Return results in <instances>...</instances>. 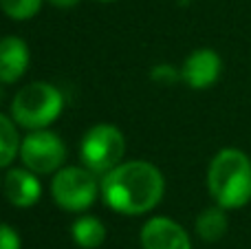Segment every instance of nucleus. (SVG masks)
Segmentation results:
<instances>
[{"instance_id": "4468645a", "label": "nucleus", "mask_w": 251, "mask_h": 249, "mask_svg": "<svg viewBox=\"0 0 251 249\" xmlns=\"http://www.w3.org/2000/svg\"><path fill=\"white\" fill-rule=\"evenodd\" d=\"M44 0H0V9L11 20H31L42 9Z\"/></svg>"}, {"instance_id": "ddd939ff", "label": "nucleus", "mask_w": 251, "mask_h": 249, "mask_svg": "<svg viewBox=\"0 0 251 249\" xmlns=\"http://www.w3.org/2000/svg\"><path fill=\"white\" fill-rule=\"evenodd\" d=\"M20 135H18V124L13 117L0 113V170L9 168L13 159L20 154Z\"/></svg>"}, {"instance_id": "0eeeda50", "label": "nucleus", "mask_w": 251, "mask_h": 249, "mask_svg": "<svg viewBox=\"0 0 251 249\" xmlns=\"http://www.w3.org/2000/svg\"><path fill=\"white\" fill-rule=\"evenodd\" d=\"M223 57L207 47L194 49L181 64V79L194 91H205L221 79Z\"/></svg>"}, {"instance_id": "1a4fd4ad", "label": "nucleus", "mask_w": 251, "mask_h": 249, "mask_svg": "<svg viewBox=\"0 0 251 249\" xmlns=\"http://www.w3.org/2000/svg\"><path fill=\"white\" fill-rule=\"evenodd\" d=\"M40 174L31 172L29 168H11V170L4 174V197L11 203L13 207H33L35 203L42 199V183L38 179Z\"/></svg>"}, {"instance_id": "6e6552de", "label": "nucleus", "mask_w": 251, "mask_h": 249, "mask_svg": "<svg viewBox=\"0 0 251 249\" xmlns=\"http://www.w3.org/2000/svg\"><path fill=\"white\" fill-rule=\"evenodd\" d=\"M143 249H192L190 234L181 223L168 216H152L139 232Z\"/></svg>"}, {"instance_id": "a211bd4d", "label": "nucleus", "mask_w": 251, "mask_h": 249, "mask_svg": "<svg viewBox=\"0 0 251 249\" xmlns=\"http://www.w3.org/2000/svg\"><path fill=\"white\" fill-rule=\"evenodd\" d=\"M97 2H115V0H97Z\"/></svg>"}, {"instance_id": "2eb2a0df", "label": "nucleus", "mask_w": 251, "mask_h": 249, "mask_svg": "<svg viewBox=\"0 0 251 249\" xmlns=\"http://www.w3.org/2000/svg\"><path fill=\"white\" fill-rule=\"evenodd\" d=\"M150 79H152V82H156V84H163V86L183 82V79H181V69H176V66H172V64H156V66H152Z\"/></svg>"}, {"instance_id": "f03ea898", "label": "nucleus", "mask_w": 251, "mask_h": 249, "mask_svg": "<svg viewBox=\"0 0 251 249\" xmlns=\"http://www.w3.org/2000/svg\"><path fill=\"white\" fill-rule=\"evenodd\" d=\"M207 192L214 203L240 210L251 201V157L240 148H223L207 166Z\"/></svg>"}, {"instance_id": "39448f33", "label": "nucleus", "mask_w": 251, "mask_h": 249, "mask_svg": "<svg viewBox=\"0 0 251 249\" xmlns=\"http://www.w3.org/2000/svg\"><path fill=\"white\" fill-rule=\"evenodd\" d=\"M126 137L115 124H95L84 132L79 141V159L82 166L104 176L124 161Z\"/></svg>"}, {"instance_id": "f8f14e48", "label": "nucleus", "mask_w": 251, "mask_h": 249, "mask_svg": "<svg viewBox=\"0 0 251 249\" xmlns=\"http://www.w3.org/2000/svg\"><path fill=\"white\" fill-rule=\"evenodd\" d=\"M71 236H73L75 245L82 249H97L104 245L106 241V225L101 223L97 216L82 214L73 221L71 225Z\"/></svg>"}, {"instance_id": "20e7f679", "label": "nucleus", "mask_w": 251, "mask_h": 249, "mask_svg": "<svg viewBox=\"0 0 251 249\" xmlns=\"http://www.w3.org/2000/svg\"><path fill=\"white\" fill-rule=\"evenodd\" d=\"M51 197L60 210L82 214L101 197L100 174L86 166H62L51 179Z\"/></svg>"}, {"instance_id": "9b49d317", "label": "nucleus", "mask_w": 251, "mask_h": 249, "mask_svg": "<svg viewBox=\"0 0 251 249\" xmlns=\"http://www.w3.org/2000/svg\"><path fill=\"white\" fill-rule=\"evenodd\" d=\"M194 229L199 234L201 241L205 243H218L229 229V219H227V210L214 203L212 207H205L199 216H196Z\"/></svg>"}, {"instance_id": "f257e3e1", "label": "nucleus", "mask_w": 251, "mask_h": 249, "mask_svg": "<svg viewBox=\"0 0 251 249\" xmlns=\"http://www.w3.org/2000/svg\"><path fill=\"white\" fill-rule=\"evenodd\" d=\"M165 194V176L154 163L122 161L101 176V199L113 212L141 216L152 212Z\"/></svg>"}, {"instance_id": "9d476101", "label": "nucleus", "mask_w": 251, "mask_h": 249, "mask_svg": "<svg viewBox=\"0 0 251 249\" xmlns=\"http://www.w3.org/2000/svg\"><path fill=\"white\" fill-rule=\"evenodd\" d=\"M31 64L29 44L18 35L0 38V82L13 84L26 73Z\"/></svg>"}, {"instance_id": "423d86ee", "label": "nucleus", "mask_w": 251, "mask_h": 249, "mask_svg": "<svg viewBox=\"0 0 251 249\" xmlns=\"http://www.w3.org/2000/svg\"><path fill=\"white\" fill-rule=\"evenodd\" d=\"M20 161L35 174H55L66 161V144L49 128L29 130L20 144Z\"/></svg>"}, {"instance_id": "f3484780", "label": "nucleus", "mask_w": 251, "mask_h": 249, "mask_svg": "<svg viewBox=\"0 0 251 249\" xmlns=\"http://www.w3.org/2000/svg\"><path fill=\"white\" fill-rule=\"evenodd\" d=\"M79 2H82V0H49V4H53V7H57V9H73V7H77Z\"/></svg>"}, {"instance_id": "dca6fc26", "label": "nucleus", "mask_w": 251, "mask_h": 249, "mask_svg": "<svg viewBox=\"0 0 251 249\" xmlns=\"http://www.w3.org/2000/svg\"><path fill=\"white\" fill-rule=\"evenodd\" d=\"M0 249H22V238L16 227L0 223Z\"/></svg>"}, {"instance_id": "7ed1b4c3", "label": "nucleus", "mask_w": 251, "mask_h": 249, "mask_svg": "<svg viewBox=\"0 0 251 249\" xmlns=\"http://www.w3.org/2000/svg\"><path fill=\"white\" fill-rule=\"evenodd\" d=\"M64 110V95L49 82H31L11 100V117L25 130L49 128Z\"/></svg>"}]
</instances>
